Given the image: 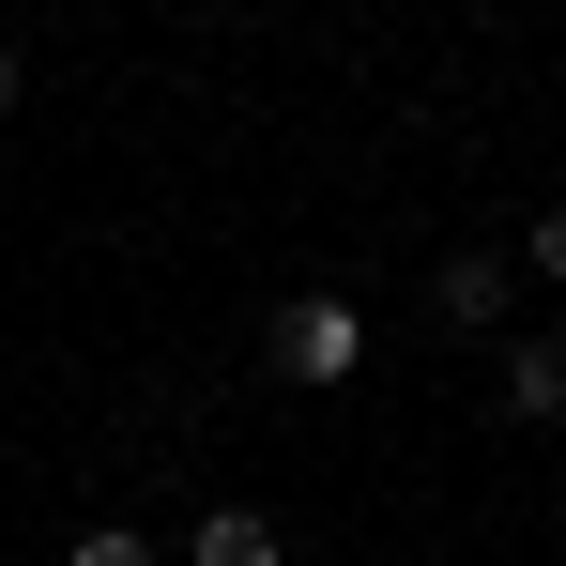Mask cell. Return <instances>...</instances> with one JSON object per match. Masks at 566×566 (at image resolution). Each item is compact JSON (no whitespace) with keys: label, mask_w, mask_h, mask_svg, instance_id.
<instances>
[{"label":"cell","mask_w":566,"mask_h":566,"mask_svg":"<svg viewBox=\"0 0 566 566\" xmlns=\"http://www.w3.org/2000/svg\"><path fill=\"white\" fill-rule=\"evenodd\" d=\"M505 413H521V429L566 413V337H521V353H505Z\"/></svg>","instance_id":"3"},{"label":"cell","mask_w":566,"mask_h":566,"mask_svg":"<svg viewBox=\"0 0 566 566\" xmlns=\"http://www.w3.org/2000/svg\"><path fill=\"white\" fill-rule=\"evenodd\" d=\"M353 353H368V322H353L337 291H306V306H276V368H291V382H353Z\"/></svg>","instance_id":"1"},{"label":"cell","mask_w":566,"mask_h":566,"mask_svg":"<svg viewBox=\"0 0 566 566\" xmlns=\"http://www.w3.org/2000/svg\"><path fill=\"white\" fill-rule=\"evenodd\" d=\"M62 566H154V536H123V521H93V536H77Z\"/></svg>","instance_id":"5"},{"label":"cell","mask_w":566,"mask_h":566,"mask_svg":"<svg viewBox=\"0 0 566 566\" xmlns=\"http://www.w3.org/2000/svg\"><path fill=\"white\" fill-rule=\"evenodd\" d=\"M0 107H15V46H0Z\"/></svg>","instance_id":"7"},{"label":"cell","mask_w":566,"mask_h":566,"mask_svg":"<svg viewBox=\"0 0 566 566\" xmlns=\"http://www.w3.org/2000/svg\"><path fill=\"white\" fill-rule=\"evenodd\" d=\"M521 261H536V276H566V199L536 214V230H521Z\"/></svg>","instance_id":"6"},{"label":"cell","mask_w":566,"mask_h":566,"mask_svg":"<svg viewBox=\"0 0 566 566\" xmlns=\"http://www.w3.org/2000/svg\"><path fill=\"white\" fill-rule=\"evenodd\" d=\"M505 245H460V261H444V276H429V322H460V337H490V322H505Z\"/></svg>","instance_id":"2"},{"label":"cell","mask_w":566,"mask_h":566,"mask_svg":"<svg viewBox=\"0 0 566 566\" xmlns=\"http://www.w3.org/2000/svg\"><path fill=\"white\" fill-rule=\"evenodd\" d=\"M199 566H291V536L261 505H214V521H199Z\"/></svg>","instance_id":"4"}]
</instances>
